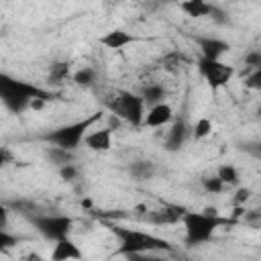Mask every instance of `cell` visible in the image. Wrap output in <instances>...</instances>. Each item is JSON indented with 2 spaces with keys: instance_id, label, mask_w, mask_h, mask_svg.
<instances>
[{
  "instance_id": "obj_1",
  "label": "cell",
  "mask_w": 261,
  "mask_h": 261,
  "mask_svg": "<svg viewBox=\"0 0 261 261\" xmlns=\"http://www.w3.org/2000/svg\"><path fill=\"white\" fill-rule=\"evenodd\" d=\"M0 98L10 112L18 114L24 108H31V104L35 100H53V98H57V94L47 92L35 84L24 82V80H16L8 73H2L0 75Z\"/></svg>"
},
{
  "instance_id": "obj_2",
  "label": "cell",
  "mask_w": 261,
  "mask_h": 261,
  "mask_svg": "<svg viewBox=\"0 0 261 261\" xmlns=\"http://www.w3.org/2000/svg\"><path fill=\"white\" fill-rule=\"evenodd\" d=\"M108 226L118 237V241H120L118 253H122V255L139 257V255L151 253V251H173L169 241H165L161 237H155L151 232L126 228V226H120V224H108Z\"/></svg>"
},
{
  "instance_id": "obj_3",
  "label": "cell",
  "mask_w": 261,
  "mask_h": 261,
  "mask_svg": "<svg viewBox=\"0 0 261 261\" xmlns=\"http://www.w3.org/2000/svg\"><path fill=\"white\" fill-rule=\"evenodd\" d=\"M232 222L234 220H230V218L218 216L216 208H206L204 212H190V210H186V214L181 218L188 245H202V243L212 239L216 228H220L222 224H232Z\"/></svg>"
},
{
  "instance_id": "obj_4",
  "label": "cell",
  "mask_w": 261,
  "mask_h": 261,
  "mask_svg": "<svg viewBox=\"0 0 261 261\" xmlns=\"http://www.w3.org/2000/svg\"><path fill=\"white\" fill-rule=\"evenodd\" d=\"M98 120H102V112H92L90 116H86L82 120L63 124V126L43 135V141H47L51 145H57V147H63V149H69V151H75L80 147V143L86 139L92 124H96Z\"/></svg>"
},
{
  "instance_id": "obj_5",
  "label": "cell",
  "mask_w": 261,
  "mask_h": 261,
  "mask_svg": "<svg viewBox=\"0 0 261 261\" xmlns=\"http://www.w3.org/2000/svg\"><path fill=\"white\" fill-rule=\"evenodd\" d=\"M112 114L120 116L133 126H141L145 120V100L143 96L128 92V90H118L114 94V100L108 104Z\"/></svg>"
},
{
  "instance_id": "obj_6",
  "label": "cell",
  "mask_w": 261,
  "mask_h": 261,
  "mask_svg": "<svg viewBox=\"0 0 261 261\" xmlns=\"http://www.w3.org/2000/svg\"><path fill=\"white\" fill-rule=\"evenodd\" d=\"M29 222L47 241H61L71 234L73 218L65 214H27Z\"/></svg>"
},
{
  "instance_id": "obj_7",
  "label": "cell",
  "mask_w": 261,
  "mask_h": 261,
  "mask_svg": "<svg viewBox=\"0 0 261 261\" xmlns=\"http://www.w3.org/2000/svg\"><path fill=\"white\" fill-rule=\"evenodd\" d=\"M198 69H200L202 77L208 82V86L214 88V90L226 86L228 80H230L232 73H234L232 65H226V63H222L220 59H208V57H200Z\"/></svg>"
},
{
  "instance_id": "obj_8",
  "label": "cell",
  "mask_w": 261,
  "mask_h": 261,
  "mask_svg": "<svg viewBox=\"0 0 261 261\" xmlns=\"http://www.w3.org/2000/svg\"><path fill=\"white\" fill-rule=\"evenodd\" d=\"M198 49L202 51V57H208V59H220L228 49L230 45L222 39H216V37H194Z\"/></svg>"
},
{
  "instance_id": "obj_9",
  "label": "cell",
  "mask_w": 261,
  "mask_h": 261,
  "mask_svg": "<svg viewBox=\"0 0 261 261\" xmlns=\"http://www.w3.org/2000/svg\"><path fill=\"white\" fill-rule=\"evenodd\" d=\"M171 120H173V108L169 104L161 102V104L149 106V112L145 114L143 124L145 126H151V128H157V126H165Z\"/></svg>"
},
{
  "instance_id": "obj_10",
  "label": "cell",
  "mask_w": 261,
  "mask_h": 261,
  "mask_svg": "<svg viewBox=\"0 0 261 261\" xmlns=\"http://www.w3.org/2000/svg\"><path fill=\"white\" fill-rule=\"evenodd\" d=\"M84 145L92 151H110L112 149V128L110 126H104V128H98V130H92L86 135L84 139Z\"/></svg>"
},
{
  "instance_id": "obj_11",
  "label": "cell",
  "mask_w": 261,
  "mask_h": 261,
  "mask_svg": "<svg viewBox=\"0 0 261 261\" xmlns=\"http://www.w3.org/2000/svg\"><path fill=\"white\" fill-rule=\"evenodd\" d=\"M186 214V208L181 206H163L159 210H153L147 220L153 222V224H173V222H179Z\"/></svg>"
},
{
  "instance_id": "obj_12",
  "label": "cell",
  "mask_w": 261,
  "mask_h": 261,
  "mask_svg": "<svg viewBox=\"0 0 261 261\" xmlns=\"http://www.w3.org/2000/svg\"><path fill=\"white\" fill-rule=\"evenodd\" d=\"M135 41H137V37L130 35V33H126V31H122V29H112L106 35L100 37V43L104 47H108V49H114V51L116 49H122V47H126L130 43H135Z\"/></svg>"
},
{
  "instance_id": "obj_13",
  "label": "cell",
  "mask_w": 261,
  "mask_h": 261,
  "mask_svg": "<svg viewBox=\"0 0 261 261\" xmlns=\"http://www.w3.org/2000/svg\"><path fill=\"white\" fill-rule=\"evenodd\" d=\"M188 133H190V128H188L186 120H175L173 126H171V130L167 133L165 149L171 151V153H173V151H179V149L184 147L186 139H188Z\"/></svg>"
},
{
  "instance_id": "obj_14",
  "label": "cell",
  "mask_w": 261,
  "mask_h": 261,
  "mask_svg": "<svg viewBox=\"0 0 261 261\" xmlns=\"http://www.w3.org/2000/svg\"><path fill=\"white\" fill-rule=\"evenodd\" d=\"M51 259L53 261H65V259H82V251L77 249V245L65 237L61 241H55V247H53V253H51Z\"/></svg>"
},
{
  "instance_id": "obj_15",
  "label": "cell",
  "mask_w": 261,
  "mask_h": 261,
  "mask_svg": "<svg viewBox=\"0 0 261 261\" xmlns=\"http://www.w3.org/2000/svg\"><path fill=\"white\" fill-rule=\"evenodd\" d=\"M179 8L188 16H192V18H206V16L212 14L214 4H210L206 0H181L179 2Z\"/></svg>"
},
{
  "instance_id": "obj_16",
  "label": "cell",
  "mask_w": 261,
  "mask_h": 261,
  "mask_svg": "<svg viewBox=\"0 0 261 261\" xmlns=\"http://www.w3.org/2000/svg\"><path fill=\"white\" fill-rule=\"evenodd\" d=\"M155 171H157V167H155V163L149 161V159H137V161H133L130 167H128L130 177L137 179V181H147V179H151V177L155 175Z\"/></svg>"
},
{
  "instance_id": "obj_17",
  "label": "cell",
  "mask_w": 261,
  "mask_h": 261,
  "mask_svg": "<svg viewBox=\"0 0 261 261\" xmlns=\"http://www.w3.org/2000/svg\"><path fill=\"white\" fill-rule=\"evenodd\" d=\"M45 155H47V159H49L53 165H57V167H63V165H67V163L73 161V151L63 149V147H57V145L49 147Z\"/></svg>"
},
{
  "instance_id": "obj_18",
  "label": "cell",
  "mask_w": 261,
  "mask_h": 261,
  "mask_svg": "<svg viewBox=\"0 0 261 261\" xmlns=\"http://www.w3.org/2000/svg\"><path fill=\"white\" fill-rule=\"evenodd\" d=\"M143 100L147 106H155V104H161L165 102V88L161 84H149L143 88Z\"/></svg>"
},
{
  "instance_id": "obj_19",
  "label": "cell",
  "mask_w": 261,
  "mask_h": 261,
  "mask_svg": "<svg viewBox=\"0 0 261 261\" xmlns=\"http://www.w3.org/2000/svg\"><path fill=\"white\" fill-rule=\"evenodd\" d=\"M67 77H69V63L67 61H55L49 67V82L51 84H59Z\"/></svg>"
},
{
  "instance_id": "obj_20",
  "label": "cell",
  "mask_w": 261,
  "mask_h": 261,
  "mask_svg": "<svg viewBox=\"0 0 261 261\" xmlns=\"http://www.w3.org/2000/svg\"><path fill=\"white\" fill-rule=\"evenodd\" d=\"M71 80H73L77 86H82V88H90V86H94V82H96V69H94V67H82V69H77V71L71 75Z\"/></svg>"
},
{
  "instance_id": "obj_21",
  "label": "cell",
  "mask_w": 261,
  "mask_h": 261,
  "mask_svg": "<svg viewBox=\"0 0 261 261\" xmlns=\"http://www.w3.org/2000/svg\"><path fill=\"white\" fill-rule=\"evenodd\" d=\"M216 175H218L226 186H237V184H239V171H237L234 165H228V163L220 165L218 171H216Z\"/></svg>"
},
{
  "instance_id": "obj_22",
  "label": "cell",
  "mask_w": 261,
  "mask_h": 261,
  "mask_svg": "<svg viewBox=\"0 0 261 261\" xmlns=\"http://www.w3.org/2000/svg\"><path fill=\"white\" fill-rule=\"evenodd\" d=\"M181 63H184V57H181L179 51H171V53L163 55V59H161L163 69H165V71H171V73H175V71L181 67Z\"/></svg>"
},
{
  "instance_id": "obj_23",
  "label": "cell",
  "mask_w": 261,
  "mask_h": 261,
  "mask_svg": "<svg viewBox=\"0 0 261 261\" xmlns=\"http://www.w3.org/2000/svg\"><path fill=\"white\" fill-rule=\"evenodd\" d=\"M210 133H212V122H210L208 118H198L196 124L192 126V137H194L196 141L206 139Z\"/></svg>"
},
{
  "instance_id": "obj_24",
  "label": "cell",
  "mask_w": 261,
  "mask_h": 261,
  "mask_svg": "<svg viewBox=\"0 0 261 261\" xmlns=\"http://www.w3.org/2000/svg\"><path fill=\"white\" fill-rule=\"evenodd\" d=\"M224 181L218 177V175H210V177H202V188L208 192V194H220L224 192Z\"/></svg>"
},
{
  "instance_id": "obj_25",
  "label": "cell",
  "mask_w": 261,
  "mask_h": 261,
  "mask_svg": "<svg viewBox=\"0 0 261 261\" xmlns=\"http://www.w3.org/2000/svg\"><path fill=\"white\" fill-rule=\"evenodd\" d=\"M239 149L245 151L247 155L261 159V141H247V143H239Z\"/></svg>"
},
{
  "instance_id": "obj_26",
  "label": "cell",
  "mask_w": 261,
  "mask_h": 261,
  "mask_svg": "<svg viewBox=\"0 0 261 261\" xmlns=\"http://www.w3.org/2000/svg\"><path fill=\"white\" fill-rule=\"evenodd\" d=\"M245 65L253 71V69H259L261 67V49H253L245 55Z\"/></svg>"
},
{
  "instance_id": "obj_27",
  "label": "cell",
  "mask_w": 261,
  "mask_h": 261,
  "mask_svg": "<svg viewBox=\"0 0 261 261\" xmlns=\"http://www.w3.org/2000/svg\"><path fill=\"white\" fill-rule=\"evenodd\" d=\"M59 175H61L65 181H75L77 175H80V169H77L73 163H67V165L59 167Z\"/></svg>"
},
{
  "instance_id": "obj_28",
  "label": "cell",
  "mask_w": 261,
  "mask_h": 261,
  "mask_svg": "<svg viewBox=\"0 0 261 261\" xmlns=\"http://www.w3.org/2000/svg\"><path fill=\"white\" fill-rule=\"evenodd\" d=\"M245 86H247L249 90H261V67H259V69H253V71L247 75Z\"/></svg>"
},
{
  "instance_id": "obj_29",
  "label": "cell",
  "mask_w": 261,
  "mask_h": 261,
  "mask_svg": "<svg viewBox=\"0 0 261 261\" xmlns=\"http://www.w3.org/2000/svg\"><path fill=\"white\" fill-rule=\"evenodd\" d=\"M18 243V237L8 234V230H0V251H6Z\"/></svg>"
},
{
  "instance_id": "obj_30",
  "label": "cell",
  "mask_w": 261,
  "mask_h": 261,
  "mask_svg": "<svg viewBox=\"0 0 261 261\" xmlns=\"http://www.w3.org/2000/svg\"><path fill=\"white\" fill-rule=\"evenodd\" d=\"M251 196H253V192H251L249 188H239V190L234 192L232 204H234V206H243V204H245V202H247V200H249Z\"/></svg>"
},
{
  "instance_id": "obj_31",
  "label": "cell",
  "mask_w": 261,
  "mask_h": 261,
  "mask_svg": "<svg viewBox=\"0 0 261 261\" xmlns=\"http://www.w3.org/2000/svg\"><path fill=\"white\" fill-rule=\"evenodd\" d=\"M6 226H8V208L6 204H2L0 206V230H6Z\"/></svg>"
},
{
  "instance_id": "obj_32",
  "label": "cell",
  "mask_w": 261,
  "mask_h": 261,
  "mask_svg": "<svg viewBox=\"0 0 261 261\" xmlns=\"http://www.w3.org/2000/svg\"><path fill=\"white\" fill-rule=\"evenodd\" d=\"M8 161H10V153H8V149L4 147V149H2V165H6Z\"/></svg>"
},
{
  "instance_id": "obj_33",
  "label": "cell",
  "mask_w": 261,
  "mask_h": 261,
  "mask_svg": "<svg viewBox=\"0 0 261 261\" xmlns=\"http://www.w3.org/2000/svg\"><path fill=\"white\" fill-rule=\"evenodd\" d=\"M257 116H259V118H261V106H259V108H257Z\"/></svg>"
},
{
  "instance_id": "obj_34",
  "label": "cell",
  "mask_w": 261,
  "mask_h": 261,
  "mask_svg": "<svg viewBox=\"0 0 261 261\" xmlns=\"http://www.w3.org/2000/svg\"><path fill=\"white\" fill-rule=\"evenodd\" d=\"M257 212H259V216H261V206H259V210H257Z\"/></svg>"
}]
</instances>
